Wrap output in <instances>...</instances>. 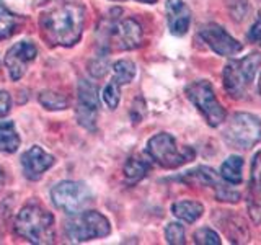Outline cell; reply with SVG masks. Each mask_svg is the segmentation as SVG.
Segmentation results:
<instances>
[{"mask_svg": "<svg viewBox=\"0 0 261 245\" xmlns=\"http://www.w3.org/2000/svg\"><path fill=\"white\" fill-rule=\"evenodd\" d=\"M98 108H100V98H98L96 85L87 79L80 80L79 84V103H77V119L82 126L88 131L96 128Z\"/></svg>", "mask_w": 261, "mask_h": 245, "instance_id": "10", "label": "cell"}, {"mask_svg": "<svg viewBox=\"0 0 261 245\" xmlns=\"http://www.w3.org/2000/svg\"><path fill=\"white\" fill-rule=\"evenodd\" d=\"M15 231L31 243L54 242V216L38 204H27L15 219Z\"/></svg>", "mask_w": 261, "mask_h": 245, "instance_id": "2", "label": "cell"}, {"mask_svg": "<svg viewBox=\"0 0 261 245\" xmlns=\"http://www.w3.org/2000/svg\"><path fill=\"white\" fill-rule=\"evenodd\" d=\"M199 38L212 53L222 57H232L243 51V44L217 23H207L199 30Z\"/></svg>", "mask_w": 261, "mask_h": 245, "instance_id": "9", "label": "cell"}, {"mask_svg": "<svg viewBox=\"0 0 261 245\" xmlns=\"http://www.w3.org/2000/svg\"><path fill=\"white\" fill-rule=\"evenodd\" d=\"M10 103H12L10 95L0 90V118L5 116V114L10 111Z\"/></svg>", "mask_w": 261, "mask_h": 245, "instance_id": "29", "label": "cell"}, {"mask_svg": "<svg viewBox=\"0 0 261 245\" xmlns=\"http://www.w3.org/2000/svg\"><path fill=\"white\" fill-rule=\"evenodd\" d=\"M171 212H173L175 217L185 220L188 224H193L204 214V206L199 201L183 200L171 204Z\"/></svg>", "mask_w": 261, "mask_h": 245, "instance_id": "16", "label": "cell"}, {"mask_svg": "<svg viewBox=\"0 0 261 245\" xmlns=\"http://www.w3.org/2000/svg\"><path fill=\"white\" fill-rule=\"evenodd\" d=\"M137 2H142V4H155L157 0H137Z\"/></svg>", "mask_w": 261, "mask_h": 245, "instance_id": "31", "label": "cell"}, {"mask_svg": "<svg viewBox=\"0 0 261 245\" xmlns=\"http://www.w3.org/2000/svg\"><path fill=\"white\" fill-rule=\"evenodd\" d=\"M248 39L253 41V43H258L261 46V10L258 12L256 21L253 23V27L248 31Z\"/></svg>", "mask_w": 261, "mask_h": 245, "instance_id": "28", "label": "cell"}, {"mask_svg": "<svg viewBox=\"0 0 261 245\" xmlns=\"http://www.w3.org/2000/svg\"><path fill=\"white\" fill-rule=\"evenodd\" d=\"M261 67V53H250L243 59H233L225 64L222 72L224 90L228 96L240 100L247 95L250 85Z\"/></svg>", "mask_w": 261, "mask_h": 245, "instance_id": "3", "label": "cell"}, {"mask_svg": "<svg viewBox=\"0 0 261 245\" xmlns=\"http://www.w3.org/2000/svg\"><path fill=\"white\" fill-rule=\"evenodd\" d=\"M111 224L101 212L98 211H82L65 223V235L70 242H88L93 239L110 235Z\"/></svg>", "mask_w": 261, "mask_h": 245, "instance_id": "6", "label": "cell"}, {"mask_svg": "<svg viewBox=\"0 0 261 245\" xmlns=\"http://www.w3.org/2000/svg\"><path fill=\"white\" fill-rule=\"evenodd\" d=\"M165 240L171 245H183L185 240V227L179 223H170L165 227Z\"/></svg>", "mask_w": 261, "mask_h": 245, "instance_id": "25", "label": "cell"}, {"mask_svg": "<svg viewBox=\"0 0 261 245\" xmlns=\"http://www.w3.org/2000/svg\"><path fill=\"white\" fill-rule=\"evenodd\" d=\"M258 93L261 95V74H259V79H258Z\"/></svg>", "mask_w": 261, "mask_h": 245, "instance_id": "32", "label": "cell"}, {"mask_svg": "<svg viewBox=\"0 0 261 245\" xmlns=\"http://www.w3.org/2000/svg\"><path fill=\"white\" fill-rule=\"evenodd\" d=\"M150 167H152L150 160L142 157V155H134V157H129L127 162L124 163V177H126V182L130 183V185L141 182V180L145 178L147 174H149Z\"/></svg>", "mask_w": 261, "mask_h": 245, "instance_id": "17", "label": "cell"}, {"mask_svg": "<svg viewBox=\"0 0 261 245\" xmlns=\"http://www.w3.org/2000/svg\"><path fill=\"white\" fill-rule=\"evenodd\" d=\"M194 242L198 245H220V237L209 227H201L194 232Z\"/></svg>", "mask_w": 261, "mask_h": 245, "instance_id": "26", "label": "cell"}, {"mask_svg": "<svg viewBox=\"0 0 261 245\" xmlns=\"http://www.w3.org/2000/svg\"><path fill=\"white\" fill-rule=\"evenodd\" d=\"M110 36H111V43L116 49L130 51V49H136L142 44L144 31L136 20L126 18L113 23V27L110 30Z\"/></svg>", "mask_w": 261, "mask_h": 245, "instance_id": "11", "label": "cell"}, {"mask_svg": "<svg viewBox=\"0 0 261 245\" xmlns=\"http://www.w3.org/2000/svg\"><path fill=\"white\" fill-rule=\"evenodd\" d=\"M4 182H5V177H4V172L0 170V188L4 186Z\"/></svg>", "mask_w": 261, "mask_h": 245, "instance_id": "30", "label": "cell"}, {"mask_svg": "<svg viewBox=\"0 0 261 245\" xmlns=\"http://www.w3.org/2000/svg\"><path fill=\"white\" fill-rule=\"evenodd\" d=\"M51 200L57 209L67 214H77L85 211V208L92 203V191L82 182H61L51 190Z\"/></svg>", "mask_w": 261, "mask_h": 245, "instance_id": "8", "label": "cell"}, {"mask_svg": "<svg viewBox=\"0 0 261 245\" xmlns=\"http://www.w3.org/2000/svg\"><path fill=\"white\" fill-rule=\"evenodd\" d=\"M181 182L188 183V185H194V186H206V188H216L222 183L220 178L217 175V172L211 167H198L194 170L186 172V174L179 178Z\"/></svg>", "mask_w": 261, "mask_h": 245, "instance_id": "15", "label": "cell"}, {"mask_svg": "<svg viewBox=\"0 0 261 245\" xmlns=\"http://www.w3.org/2000/svg\"><path fill=\"white\" fill-rule=\"evenodd\" d=\"M39 103L44 106L46 110L51 111H61L67 108V98L61 93L56 92H41L39 95Z\"/></svg>", "mask_w": 261, "mask_h": 245, "instance_id": "22", "label": "cell"}, {"mask_svg": "<svg viewBox=\"0 0 261 245\" xmlns=\"http://www.w3.org/2000/svg\"><path fill=\"white\" fill-rule=\"evenodd\" d=\"M185 93L188 96V100L202 113V116L206 118L211 128H217L225 121L227 113L224 110V106L217 100L214 88H212L209 80L191 82L185 88Z\"/></svg>", "mask_w": 261, "mask_h": 245, "instance_id": "7", "label": "cell"}, {"mask_svg": "<svg viewBox=\"0 0 261 245\" xmlns=\"http://www.w3.org/2000/svg\"><path fill=\"white\" fill-rule=\"evenodd\" d=\"M56 159L51 154L41 149L39 145H33L21 155L23 174L31 182H38L46 172L54 165Z\"/></svg>", "mask_w": 261, "mask_h": 245, "instance_id": "13", "label": "cell"}, {"mask_svg": "<svg viewBox=\"0 0 261 245\" xmlns=\"http://www.w3.org/2000/svg\"><path fill=\"white\" fill-rule=\"evenodd\" d=\"M250 186H251V191L261 198V151L253 157V162H251Z\"/></svg>", "mask_w": 261, "mask_h": 245, "instance_id": "24", "label": "cell"}, {"mask_svg": "<svg viewBox=\"0 0 261 245\" xmlns=\"http://www.w3.org/2000/svg\"><path fill=\"white\" fill-rule=\"evenodd\" d=\"M147 154L150 160L163 168H178L188 162H193L196 152L193 147L179 149L176 139L168 133H159L147 142Z\"/></svg>", "mask_w": 261, "mask_h": 245, "instance_id": "5", "label": "cell"}, {"mask_svg": "<svg viewBox=\"0 0 261 245\" xmlns=\"http://www.w3.org/2000/svg\"><path fill=\"white\" fill-rule=\"evenodd\" d=\"M167 23L171 35L183 36L190 30L191 24V10L183 0H167Z\"/></svg>", "mask_w": 261, "mask_h": 245, "instance_id": "14", "label": "cell"}, {"mask_svg": "<svg viewBox=\"0 0 261 245\" xmlns=\"http://www.w3.org/2000/svg\"><path fill=\"white\" fill-rule=\"evenodd\" d=\"M227 145L248 151L261 141V119L251 113H235L222 131Z\"/></svg>", "mask_w": 261, "mask_h": 245, "instance_id": "4", "label": "cell"}, {"mask_svg": "<svg viewBox=\"0 0 261 245\" xmlns=\"http://www.w3.org/2000/svg\"><path fill=\"white\" fill-rule=\"evenodd\" d=\"M113 72H114L113 80L116 82V84H119V85H127L136 77V65H134L133 61L121 59L118 62H114Z\"/></svg>", "mask_w": 261, "mask_h": 245, "instance_id": "21", "label": "cell"}, {"mask_svg": "<svg viewBox=\"0 0 261 245\" xmlns=\"http://www.w3.org/2000/svg\"><path fill=\"white\" fill-rule=\"evenodd\" d=\"M220 177L228 185H240L243 182V159L240 155H230L224 160Z\"/></svg>", "mask_w": 261, "mask_h": 245, "instance_id": "18", "label": "cell"}, {"mask_svg": "<svg viewBox=\"0 0 261 245\" xmlns=\"http://www.w3.org/2000/svg\"><path fill=\"white\" fill-rule=\"evenodd\" d=\"M36 54L38 49L31 41H20V43L13 44L8 49L5 54V65L12 80L16 82L24 76L28 64L31 61H35Z\"/></svg>", "mask_w": 261, "mask_h": 245, "instance_id": "12", "label": "cell"}, {"mask_svg": "<svg viewBox=\"0 0 261 245\" xmlns=\"http://www.w3.org/2000/svg\"><path fill=\"white\" fill-rule=\"evenodd\" d=\"M216 200L219 201H225V203H239L240 200V193L232 190V188H228L227 185L220 183L217 188H216Z\"/></svg>", "mask_w": 261, "mask_h": 245, "instance_id": "27", "label": "cell"}, {"mask_svg": "<svg viewBox=\"0 0 261 245\" xmlns=\"http://www.w3.org/2000/svg\"><path fill=\"white\" fill-rule=\"evenodd\" d=\"M20 147V136L12 121H0V152L13 154Z\"/></svg>", "mask_w": 261, "mask_h": 245, "instance_id": "19", "label": "cell"}, {"mask_svg": "<svg viewBox=\"0 0 261 245\" xmlns=\"http://www.w3.org/2000/svg\"><path fill=\"white\" fill-rule=\"evenodd\" d=\"M85 8L69 2V0H54L47 4L39 15L41 33L51 44L73 46L79 43L84 33Z\"/></svg>", "mask_w": 261, "mask_h": 245, "instance_id": "1", "label": "cell"}, {"mask_svg": "<svg viewBox=\"0 0 261 245\" xmlns=\"http://www.w3.org/2000/svg\"><path fill=\"white\" fill-rule=\"evenodd\" d=\"M101 96H103V102L108 105L110 110H116L119 105V100H121V85L116 84L114 80H111L110 84L105 87Z\"/></svg>", "mask_w": 261, "mask_h": 245, "instance_id": "23", "label": "cell"}, {"mask_svg": "<svg viewBox=\"0 0 261 245\" xmlns=\"http://www.w3.org/2000/svg\"><path fill=\"white\" fill-rule=\"evenodd\" d=\"M18 16L8 10L4 0H0V39L10 38L18 28Z\"/></svg>", "mask_w": 261, "mask_h": 245, "instance_id": "20", "label": "cell"}]
</instances>
